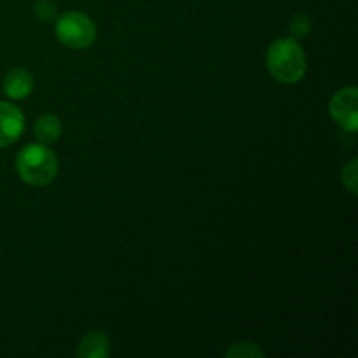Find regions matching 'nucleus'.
Segmentation results:
<instances>
[{
	"label": "nucleus",
	"instance_id": "obj_9",
	"mask_svg": "<svg viewBox=\"0 0 358 358\" xmlns=\"http://www.w3.org/2000/svg\"><path fill=\"white\" fill-rule=\"evenodd\" d=\"M226 357L227 358H233V357L234 358H261L264 357V352H262L255 343L241 341L231 346V348L226 352Z\"/></svg>",
	"mask_w": 358,
	"mask_h": 358
},
{
	"label": "nucleus",
	"instance_id": "obj_6",
	"mask_svg": "<svg viewBox=\"0 0 358 358\" xmlns=\"http://www.w3.org/2000/svg\"><path fill=\"white\" fill-rule=\"evenodd\" d=\"M34 76L24 69H13L3 77V93L10 100H24L34 91Z\"/></svg>",
	"mask_w": 358,
	"mask_h": 358
},
{
	"label": "nucleus",
	"instance_id": "obj_5",
	"mask_svg": "<svg viewBox=\"0 0 358 358\" xmlns=\"http://www.w3.org/2000/svg\"><path fill=\"white\" fill-rule=\"evenodd\" d=\"M24 129V115L16 105L0 101V149L16 142Z\"/></svg>",
	"mask_w": 358,
	"mask_h": 358
},
{
	"label": "nucleus",
	"instance_id": "obj_1",
	"mask_svg": "<svg viewBox=\"0 0 358 358\" xmlns=\"http://www.w3.org/2000/svg\"><path fill=\"white\" fill-rule=\"evenodd\" d=\"M269 73L282 84H296L306 76V55L294 37L273 42L266 55Z\"/></svg>",
	"mask_w": 358,
	"mask_h": 358
},
{
	"label": "nucleus",
	"instance_id": "obj_3",
	"mask_svg": "<svg viewBox=\"0 0 358 358\" xmlns=\"http://www.w3.org/2000/svg\"><path fill=\"white\" fill-rule=\"evenodd\" d=\"M56 37L70 49H86L96 38V24L87 14L70 10L56 21Z\"/></svg>",
	"mask_w": 358,
	"mask_h": 358
},
{
	"label": "nucleus",
	"instance_id": "obj_2",
	"mask_svg": "<svg viewBox=\"0 0 358 358\" xmlns=\"http://www.w3.org/2000/svg\"><path fill=\"white\" fill-rule=\"evenodd\" d=\"M16 170L24 184L42 187L56 178L58 157L44 143H28L17 152Z\"/></svg>",
	"mask_w": 358,
	"mask_h": 358
},
{
	"label": "nucleus",
	"instance_id": "obj_10",
	"mask_svg": "<svg viewBox=\"0 0 358 358\" xmlns=\"http://www.w3.org/2000/svg\"><path fill=\"white\" fill-rule=\"evenodd\" d=\"M357 166L358 161L352 159L341 171V182L346 189L350 191V194L357 196Z\"/></svg>",
	"mask_w": 358,
	"mask_h": 358
},
{
	"label": "nucleus",
	"instance_id": "obj_4",
	"mask_svg": "<svg viewBox=\"0 0 358 358\" xmlns=\"http://www.w3.org/2000/svg\"><path fill=\"white\" fill-rule=\"evenodd\" d=\"M329 112L345 131L355 133L358 129V90L355 86L336 91L329 103Z\"/></svg>",
	"mask_w": 358,
	"mask_h": 358
},
{
	"label": "nucleus",
	"instance_id": "obj_7",
	"mask_svg": "<svg viewBox=\"0 0 358 358\" xmlns=\"http://www.w3.org/2000/svg\"><path fill=\"white\" fill-rule=\"evenodd\" d=\"M76 355L80 358H105L110 355V339L105 332L91 331L80 339Z\"/></svg>",
	"mask_w": 358,
	"mask_h": 358
},
{
	"label": "nucleus",
	"instance_id": "obj_8",
	"mask_svg": "<svg viewBox=\"0 0 358 358\" xmlns=\"http://www.w3.org/2000/svg\"><path fill=\"white\" fill-rule=\"evenodd\" d=\"M62 121L55 114H44L35 121L34 135L38 140V143L51 145V143L58 142V138L62 136Z\"/></svg>",
	"mask_w": 358,
	"mask_h": 358
},
{
	"label": "nucleus",
	"instance_id": "obj_11",
	"mask_svg": "<svg viewBox=\"0 0 358 358\" xmlns=\"http://www.w3.org/2000/svg\"><path fill=\"white\" fill-rule=\"evenodd\" d=\"M290 31H292L294 38L308 37L311 31V20L306 14H297L290 23Z\"/></svg>",
	"mask_w": 358,
	"mask_h": 358
},
{
	"label": "nucleus",
	"instance_id": "obj_12",
	"mask_svg": "<svg viewBox=\"0 0 358 358\" xmlns=\"http://www.w3.org/2000/svg\"><path fill=\"white\" fill-rule=\"evenodd\" d=\"M34 13L38 20L45 23V21H51L56 17V6L49 2V0H38L34 6Z\"/></svg>",
	"mask_w": 358,
	"mask_h": 358
}]
</instances>
